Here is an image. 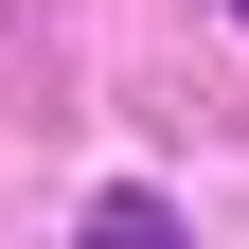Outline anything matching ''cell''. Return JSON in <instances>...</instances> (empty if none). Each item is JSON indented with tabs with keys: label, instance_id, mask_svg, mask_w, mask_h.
<instances>
[{
	"label": "cell",
	"instance_id": "6da1fadb",
	"mask_svg": "<svg viewBox=\"0 0 249 249\" xmlns=\"http://www.w3.org/2000/svg\"><path fill=\"white\" fill-rule=\"evenodd\" d=\"M89 249H178V213H160V196H107V213H89Z\"/></svg>",
	"mask_w": 249,
	"mask_h": 249
},
{
	"label": "cell",
	"instance_id": "7a4b0ae2",
	"mask_svg": "<svg viewBox=\"0 0 249 249\" xmlns=\"http://www.w3.org/2000/svg\"><path fill=\"white\" fill-rule=\"evenodd\" d=\"M231 18H249V0H231Z\"/></svg>",
	"mask_w": 249,
	"mask_h": 249
}]
</instances>
